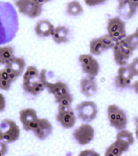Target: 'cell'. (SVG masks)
Segmentation results:
<instances>
[{"label":"cell","instance_id":"obj_1","mask_svg":"<svg viewBox=\"0 0 138 156\" xmlns=\"http://www.w3.org/2000/svg\"><path fill=\"white\" fill-rule=\"evenodd\" d=\"M19 23L11 4L0 1V46L10 42L18 31Z\"/></svg>","mask_w":138,"mask_h":156},{"label":"cell","instance_id":"obj_2","mask_svg":"<svg viewBox=\"0 0 138 156\" xmlns=\"http://www.w3.org/2000/svg\"><path fill=\"white\" fill-rule=\"evenodd\" d=\"M107 116L110 126L118 131L127 129V117L124 110L119 108L117 105H110L107 108Z\"/></svg>","mask_w":138,"mask_h":156},{"label":"cell","instance_id":"obj_3","mask_svg":"<svg viewBox=\"0 0 138 156\" xmlns=\"http://www.w3.org/2000/svg\"><path fill=\"white\" fill-rule=\"evenodd\" d=\"M38 79L43 81V83L45 84V87H46V89H47L49 94H52L55 96V99H58V98H61L62 96L70 94L69 87L66 83H64L62 81H57L55 83H52L47 80L46 69L41 70Z\"/></svg>","mask_w":138,"mask_h":156},{"label":"cell","instance_id":"obj_4","mask_svg":"<svg viewBox=\"0 0 138 156\" xmlns=\"http://www.w3.org/2000/svg\"><path fill=\"white\" fill-rule=\"evenodd\" d=\"M0 134L2 136L3 141L6 142L7 144H11L19 139L21 130L14 120L5 119L0 123Z\"/></svg>","mask_w":138,"mask_h":156},{"label":"cell","instance_id":"obj_5","mask_svg":"<svg viewBox=\"0 0 138 156\" xmlns=\"http://www.w3.org/2000/svg\"><path fill=\"white\" fill-rule=\"evenodd\" d=\"M76 112L78 113V117L83 122H91L94 120L98 113V108L95 103L92 101H83L77 105Z\"/></svg>","mask_w":138,"mask_h":156},{"label":"cell","instance_id":"obj_6","mask_svg":"<svg viewBox=\"0 0 138 156\" xmlns=\"http://www.w3.org/2000/svg\"><path fill=\"white\" fill-rule=\"evenodd\" d=\"M14 5L20 13L30 18L38 17L43 11V6L36 4L34 0H16Z\"/></svg>","mask_w":138,"mask_h":156},{"label":"cell","instance_id":"obj_7","mask_svg":"<svg viewBox=\"0 0 138 156\" xmlns=\"http://www.w3.org/2000/svg\"><path fill=\"white\" fill-rule=\"evenodd\" d=\"M72 136L78 144L86 145L93 141L94 137V129L91 124L85 122L73 131Z\"/></svg>","mask_w":138,"mask_h":156},{"label":"cell","instance_id":"obj_8","mask_svg":"<svg viewBox=\"0 0 138 156\" xmlns=\"http://www.w3.org/2000/svg\"><path fill=\"white\" fill-rule=\"evenodd\" d=\"M20 120L25 131L33 132L39 122V118L34 109L26 108L20 111Z\"/></svg>","mask_w":138,"mask_h":156},{"label":"cell","instance_id":"obj_9","mask_svg":"<svg viewBox=\"0 0 138 156\" xmlns=\"http://www.w3.org/2000/svg\"><path fill=\"white\" fill-rule=\"evenodd\" d=\"M134 77L128 65L119 66L118 74L115 77L116 87L119 88H133L132 80Z\"/></svg>","mask_w":138,"mask_h":156},{"label":"cell","instance_id":"obj_10","mask_svg":"<svg viewBox=\"0 0 138 156\" xmlns=\"http://www.w3.org/2000/svg\"><path fill=\"white\" fill-rule=\"evenodd\" d=\"M111 49L113 51V56H114L115 62L118 65L124 66V65L128 64L127 62L129 60V58L133 55V52H134L132 49L122 46L121 41L114 43V46Z\"/></svg>","mask_w":138,"mask_h":156},{"label":"cell","instance_id":"obj_11","mask_svg":"<svg viewBox=\"0 0 138 156\" xmlns=\"http://www.w3.org/2000/svg\"><path fill=\"white\" fill-rule=\"evenodd\" d=\"M137 11V6L130 0H122L119 3L117 7V12L121 19L129 20Z\"/></svg>","mask_w":138,"mask_h":156},{"label":"cell","instance_id":"obj_12","mask_svg":"<svg viewBox=\"0 0 138 156\" xmlns=\"http://www.w3.org/2000/svg\"><path fill=\"white\" fill-rule=\"evenodd\" d=\"M56 120L64 129H71L75 126L77 117L73 109H69L64 112H58Z\"/></svg>","mask_w":138,"mask_h":156},{"label":"cell","instance_id":"obj_13","mask_svg":"<svg viewBox=\"0 0 138 156\" xmlns=\"http://www.w3.org/2000/svg\"><path fill=\"white\" fill-rule=\"evenodd\" d=\"M81 93L87 97L94 96L97 91V84L95 77L87 75V77L82 78L80 80Z\"/></svg>","mask_w":138,"mask_h":156},{"label":"cell","instance_id":"obj_14","mask_svg":"<svg viewBox=\"0 0 138 156\" xmlns=\"http://www.w3.org/2000/svg\"><path fill=\"white\" fill-rule=\"evenodd\" d=\"M33 133L38 139L44 140L53 133V126L47 119L41 118L39 119V122Z\"/></svg>","mask_w":138,"mask_h":156},{"label":"cell","instance_id":"obj_15","mask_svg":"<svg viewBox=\"0 0 138 156\" xmlns=\"http://www.w3.org/2000/svg\"><path fill=\"white\" fill-rule=\"evenodd\" d=\"M23 90L26 93H30L32 96H37L46 89L45 84L39 79H36V80H32L30 81L23 82Z\"/></svg>","mask_w":138,"mask_h":156},{"label":"cell","instance_id":"obj_16","mask_svg":"<svg viewBox=\"0 0 138 156\" xmlns=\"http://www.w3.org/2000/svg\"><path fill=\"white\" fill-rule=\"evenodd\" d=\"M130 145L123 143L119 140L116 139L115 142H113L110 146L107 147L105 151V156H120L122 155L124 153L127 152L129 150Z\"/></svg>","mask_w":138,"mask_h":156},{"label":"cell","instance_id":"obj_17","mask_svg":"<svg viewBox=\"0 0 138 156\" xmlns=\"http://www.w3.org/2000/svg\"><path fill=\"white\" fill-rule=\"evenodd\" d=\"M54 29L55 26L51 22L47 20H41L37 22L35 26V33L39 37H47L52 36Z\"/></svg>","mask_w":138,"mask_h":156},{"label":"cell","instance_id":"obj_18","mask_svg":"<svg viewBox=\"0 0 138 156\" xmlns=\"http://www.w3.org/2000/svg\"><path fill=\"white\" fill-rule=\"evenodd\" d=\"M69 29L66 26L59 25L57 27H55L52 37L53 40L56 44H62V43H68L69 42Z\"/></svg>","mask_w":138,"mask_h":156},{"label":"cell","instance_id":"obj_19","mask_svg":"<svg viewBox=\"0 0 138 156\" xmlns=\"http://www.w3.org/2000/svg\"><path fill=\"white\" fill-rule=\"evenodd\" d=\"M125 30H126V23L119 16L112 17L108 20V24H107L108 34L111 35L116 32L125 31Z\"/></svg>","mask_w":138,"mask_h":156},{"label":"cell","instance_id":"obj_20","mask_svg":"<svg viewBox=\"0 0 138 156\" xmlns=\"http://www.w3.org/2000/svg\"><path fill=\"white\" fill-rule=\"evenodd\" d=\"M5 66H8L12 72H15L19 76H21L24 72L26 67V61L23 57L14 56L8 62L5 63Z\"/></svg>","mask_w":138,"mask_h":156},{"label":"cell","instance_id":"obj_21","mask_svg":"<svg viewBox=\"0 0 138 156\" xmlns=\"http://www.w3.org/2000/svg\"><path fill=\"white\" fill-rule=\"evenodd\" d=\"M82 71L85 72L87 75L93 76V77H96L98 75V73L100 72V64L99 62L96 60L95 58H93L90 62H88L86 64L81 65Z\"/></svg>","mask_w":138,"mask_h":156},{"label":"cell","instance_id":"obj_22","mask_svg":"<svg viewBox=\"0 0 138 156\" xmlns=\"http://www.w3.org/2000/svg\"><path fill=\"white\" fill-rule=\"evenodd\" d=\"M66 12L71 16H77L83 12V7L79 1L72 0L67 4Z\"/></svg>","mask_w":138,"mask_h":156},{"label":"cell","instance_id":"obj_23","mask_svg":"<svg viewBox=\"0 0 138 156\" xmlns=\"http://www.w3.org/2000/svg\"><path fill=\"white\" fill-rule=\"evenodd\" d=\"M116 139L119 140V141H121L123 143H126V144H129V145H131V144L135 143V138H134L133 133L127 130L126 129L118 131L117 136H116Z\"/></svg>","mask_w":138,"mask_h":156},{"label":"cell","instance_id":"obj_24","mask_svg":"<svg viewBox=\"0 0 138 156\" xmlns=\"http://www.w3.org/2000/svg\"><path fill=\"white\" fill-rule=\"evenodd\" d=\"M89 49H90V53L93 55H96L99 56L103 52H104L103 44L100 40L99 37L96 38H93L92 40L89 43Z\"/></svg>","mask_w":138,"mask_h":156},{"label":"cell","instance_id":"obj_25","mask_svg":"<svg viewBox=\"0 0 138 156\" xmlns=\"http://www.w3.org/2000/svg\"><path fill=\"white\" fill-rule=\"evenodd\" d=\"M39 73L40 72L37 69V67H35L34 65L28 66L26 71L23 73V82H27V81H30L32 80L38 79Z\"/></svg>","mask_w":138,"mask_h":156},{"label":"cell","instance_id":"obj_26","mask_svg":"<svg viewBox=\"0 0 138 156\" xmlns=\"http://www.w3.org/2000/svg\"><path fill=\"white\" fill-rule=\"evenodd\" d=\"M0 56L5 62V64L13 58L14 49L11 46H0Z\"/></svg>","mask_w":138,"mask_h":156},{"label":"cell","instance_id":"obj_27","mask_svg":"<svg viewBox=\"0 0 138 156\" xmlns=\"http://www.w3.org/2000/svg\"><path fill=\"white\" fill-rule=\"evenodd\" d=\"M124 40L127 45V47L130 49H132L133 51L136 50L138 48V37L135 32L130 35H127Z\"/></svg>","mask_w":138,"mask_h":156},{"label":"cell","instance_id":"obj_28","mask_svg":"<svg viewBox=\"0 0 138 156\" xmlns=\"http://www.w3.org/2000/svg\"><path fill=\"white\" fill-rule=\"evenodd\" d=\"M55 102L58 104V106H64V107H71L72 102H73V96L70 94L67 96H62L61 98L55 99Z\"/></svg>","mask_w":138,"mask_h":156},{"label":"cell","instance_id":"obj_29","mask_svg":"<svg viewBox=\"0 0 138 156\" xmlns=\"http://www.w3.org/2000/svg\"><path fill=\"white\" fill-rule=\"evenodd\" d=\"M102 44H103V47H104V51H107L109 49H111L114 46V42L111 38V37L110 36V34H105V35H103L102 37H99Z\"/></svg>","mask_w":138,"mask_h":156},{"label":"cell","instance_id":"obj_30","mask_svg":"<svg viewBox=\"0 0 138 156\" xmlns=\"http://www.w3.org/2000/svg\"><path fill=\"white\" fill-rule=\"evenodd\" d=\"M110 36L111 37L113 42L117 43V42H120L123 39H125L127 35L126 30H125V31H119V32H116V33H113V34H111Z\"/></svg>","mask_w":138,"mask_h":156},{"label":"cell","instance_id":"obj_31","mask_svg":"<svg viewBox=\"0 0 138 156\" xmlns=\"http://www.w3.org/2000/svg\"><path fill=\"white\" fill-rule=\"evenodd\" d=\"M127 65L129 69L131 70L132 73L134 74V76H138V57L134 58L133 61Z\"/></svg>","mask_w":138,"mask_h":156},{"label":"cell","instance_id":"obj_32","mask_svg":"<svg viewBox=\"0 0 138 156\" xmlns=\"http://www.w3.org/2000/svg\"><path fill=\"white\" fill-rule=\"evenodd\" d=\"M93 58H94V56L91 54H83L79 56V62H80L81 65H83V64H86L88 62H90Z\"/></svg>","mask_w":138,"mask_h":156},{"label":"cell","instance_id":"obj_33","mask_svg":"<svg viewBox=\"0 0 138 156\" xmlns=\"http://www.w3.org/2000/svg\"><path fill=\"white\" fill-rule=\"evenodd\" d=\"M12 82L9 80H0V89L7 91L11 88Z\"/></svg>","mask_w":138,"mask_h":156},{"label":"cell","instance_id":"obj_34","mask_svg":"<svg viewBox=\"0 0 138 156\" xmlns=\"http://www.w3.org/2000/svg\"><path fill=\"white\" fill-rule=\"evenodd\" d=\"M84 1L87 6L92 7V6H96V5H102V4L105 3L107 0H84Z\"/></svg>","mask_w":138,"mask_h":156},{"label":"cell","instance_id":"obj_35","mask_svg":"<svg viewBox=\"0 0 138 156\" xmlns=\"http://www.w3.org/2000/svg\"><path fill=\"white\" fill-rule=\"evenodd\" d=\"M8 152V146L7 143L5 141L0 142V156L5 155Z\"/></svg>","mask_w":138,"mask_h":156},{"label":"cell","instance_id":"obj_36","mask_svg":"<svg viewBox=\"0 0 138 156\" xmlns=\"http://www.w3.org/2000/svg\"><path fill=\"white\" fill-rule=\"evenodd\" d=\"M6 105V101H5V97L3 94L0 93V112H3Z\"/></svg>","mask_w":138,"mask_h":156},{"label":"cell","instance_id":"obj_37","mask_svg":"<svg viewBox=\"0 0 138 156\" xmlns=\"http://www.w3.org/2000/svg\"><path fill=\"white\" fill-rule=\"evenodd\" d=\"M80 155H99V154L95 153L94 150H84L80 154Z\"/></svg>","mask_w":138,"mask_h":156},{"label":"cell","instance_id":"obj_38","mask_svg":"<svg viewBox=\"0 0 138 156\" xmlns=\"http://www.w3.org/2000/svg\"><path fill=\"white\" fill-rule=\"evenodd\" d=\"M9 73L5 71V69L0 70V80H8Z\"/></svg>","mask_w":138,"mask_h":156},{"label":"cell","instance_id":"obj_39","mask_svg":"<svg viewBox=\"0 0 138 156\" xmlns=\"http://www.w3.org/2000/svg\"><path fill=\"white\" fill-rule=\"evenodd\" d=\"M19 77H20V76H19L18 74H16L15 72H11V73H9V78H8V80L12 83V82H14Z\"/></svg>","mask_w":138,"mask_h":156},{"label":"cell","instance_id":"obj_40","mask_svg":"<svg viewBox=\"0 0 138 156\" xmlns=\"http://www.w3.org/2000/svg\"><path fill=\"white\" fill-rule=\"evenodd\" d=\"M35 3L36 4H37L38 5H40V6H43L45 4H46V0H34Z\"/></svg>","mask_w":138,"mask_h":156},{"label":"cell","instance_id":"obj_41","mask_svg":"<svg viewBox=\"0 0 138 156\" xmlns=\"http://www.w3.org/2000/svg\"><path fill=\"white\" fill-rule=\"evenodd\" d=\"M133 88H134V90H135V92L138 94V80H136L135 82H134V84H133Z\"/></svg>","mask_w":138,"mask_h":156},{"label":"cell","instance_id":"obj_42","mask_svg":"<svg viewBox=\"0 0 138 156\" xmlns=\"http://www.w3.org/2000/svg\"><path fill=\"white\" fill-rule=\"evenodd\" d=\"M136 136L138 139V122L136 123Z\"/></svg>","mask_w":138,"mask_h":156},{"label":"cell","instance_id":"obj_43","mask_svg":"<svg viewBox=\"0 0 138 156\" xmlns=\"http://www.w3.org/2000/svg\"><path fill=\"white\" fill-rule=\"evenodd\" d=\"M131 1H132V2H133V3L138 7V0H131Z\"/></svg>","mask_w":138,"mask_h":156},{"label":"cell","instance_id":"obj_44","mask_svg":"<svg viewBox=\"0 0 138 156\" xmlns=\"http://www.w3.org/2000/svg\"><path fill=\"white\" fill-rule=\"evenodd\" d=\"M3 64H5V62H4V60L1 58V56H0V65H3Z\"/></svg>","mask_w":138,"mask_h":156},{"label":"cell","instance_id":"obj_45","mask_svg":"<svg viewBox=\"0 0 138 156\" xmlns=\"http://www.w3.org/2000/svg\"><path fill=\"white\" fill-rule=\"evenodd\" d=\"M134 120H135V123H136V122H138V116H137V117H136V118L134 119Z\"/></svg>","mask_w":138,"mask_h":156},{"label":"cell","instance_id":"obj_46","mask_svg":"<svg viewBox=\"0 0 138 156\" xmlns=\"http://www.w3.org/2000/svg\"><path fill=\"white\" fill-rule=\"evenodd\" d=\"M136 34V36L138 37V27H137V29H136V32H135Z\"/></svg>","mask_w":138,"mask_h":156},{"label":"cell","instance_id":"obj_47","mask_svg":"<svg viewBox=\"0 0 138 156\" xmlns=\"http://www.w3.org/2000/svg\"><path fill=\"white\" fill-rule=\"evenodd\" d=\"M3 141V138H2V136H1V134H0V142H2Z\"/></svg>","mask_w":138,"mask_h":156},{"label":"cell","instance_id":"obj_48","mask_svg":"<svg viewBox=\"0 0 138 156\" xmlns=\"http://www.w3.org/2000/svg\"><path fill=\"white\" fill-rule=\"evenodd\" d=\"M49 1H51V0H46V2H49Z\"/></svg>","mask_w":138,"mask_h":156}]
</instances>
